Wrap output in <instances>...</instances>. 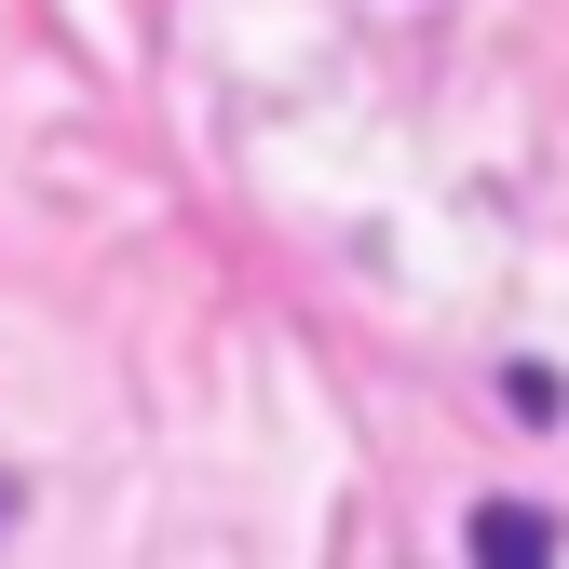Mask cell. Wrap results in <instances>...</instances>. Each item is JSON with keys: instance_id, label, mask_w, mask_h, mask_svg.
I'll return each mask as SVG.
<instances>
[{"instance_id": "1", "label": "cell", "mask_w": 569, "mask_h": 569, "mask_svg": "<svg viewBox=\"0 0 569 569\" xmlns=\"http://www.w3.org/2000/svg\"><path fill=\"white\" fill-rule=\"evenodd\" d=\"M542 556H556V542H542L529 502H488V516H475V569H542Z\"/></svg>"}]
</instances>
